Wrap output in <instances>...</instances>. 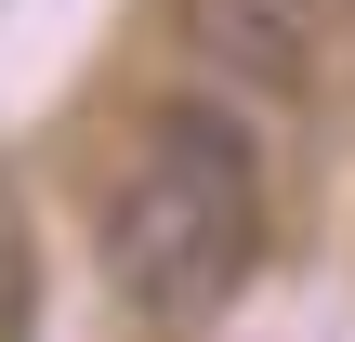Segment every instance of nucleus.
I'll return each mask as SVG.
<instances>
[{
  "label": "nucleus",
  "instance_id": "f03ea898",
  "mask_svg": "<svg viewBox=\"0 0 355 342\" xmlns=\"http://www.w3.org/2000/svg\"><path fill=\"white\" fill-rule=\"evenodd\" d=\"M316 13L329 0H198V53L250 92H303L316 79Z\"/></svg>",
  "mask_w": 355,
  "mask_h": 342
},
{
  "label": "nucleus",
  "instance_id": "f257e3e1",
  "mask_svg": "<svg viewBox=\"0 0 355 342\" xmlns=\"http://www.w3.org/2000/svg\"><path fill=\"white\" fill-rule=\"evenodd\" d=\"M263 264V145L237 132V105H145L132 158L105 185V290L145 330H211Z\"/></svg>",
  "mask_w": 355,
  "mask_h": 342
}]
</instances>
